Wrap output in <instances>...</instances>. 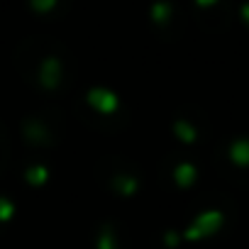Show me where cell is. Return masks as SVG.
I'll list each match as a JSON object with an SVG mask.
<instances>
[{"label": "cell", "instance_id": "obj_1", "mask_svg": "<svg viewBox=\"0 0 249 249\" xmlns=\"http://www.w3.org/2000/svg\"><path fill=\"white\" fill-rule=\"evenodd\" d=\"M35 5H37L39 10H49V8L54 5V0H35Z\"/></svg>", "mask_w": 249, "mask_h": 249}, {"label": "cell", "instance_id": "obj_2", "mask_svg": "<svg viewBox=\"0 0 249 249\" xmlns=\"http://www.w3.org/2000/svg\"><path fill=\"white\" fill-rule=\"evenodd\" d=\"M198 3H200V5H205V3H210V0H198Z\"/></svg>", "mask_w": 249, "mask_h": 249}]
</instances>
